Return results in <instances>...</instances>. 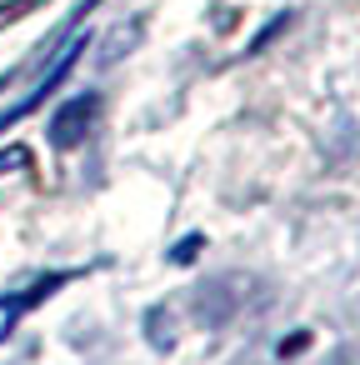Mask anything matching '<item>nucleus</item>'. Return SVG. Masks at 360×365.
<instances>
[{
  "label": "nucleus",
  "mask_w": 360,
  "mask_h": 365,
  "mask_svg": "<svg viewBox=\"0 0 360 365\" xmlns=\"http://www.w3.org/2000/svg\"><path fill=\"white\" fill-rule=\"evenodd\" d=\"M86 46H91V31H86V36H71V41L61 46V56H56V61H51V71L36 81V91H26L11 110H0V135H6L11 125H21L26 115H36V110H41V106H46V101L66 86V76H71V71H76V61L86 56Z\"/></svg>",
  "instance_id": "obj_1"
},
{
  "label": "nucleus",
  "mask_w": 360,
  "mask_h": 365,
  "mask_svg": "<svg viewBox=\"0 0 360 365\" xmlns=\"http://www.w3.org/2000/svg\"><path fill=\"white\" fill-rule=\"evenodd\" d=\"M96 115H101V91H76L71 101H61V106L51 110V120H46V145L61 150V155L76 150V145H86Z\"/></svg>",
  "instance_id": "obj_2"
},
{
  "label": "nucleus",
  "mask_w": 360,
  "mask_h": 365,
  "mask_svg": "<svg viewBox=\"0 0 360 365\" xmlns=\"http://www.w3.org/2000/svg\"><path fill=\"white\" fill-rule=\"evenodd\" d=\"M76 280H86V270L81 265H71V270H46V275H36L31 285H21V290H6L0 295V335H11L36 305H46L56 290H66V285H76Z\"/></svg>",
  "instance_id": "obj_3"
},
{
  "label": "nucleus",
  "mask_w": 360,
  "mask_h": 365,
  "mask_svg": "<svg viewBox=\"0 0 360 365\" xmlns=\"http://www.w3.org/2000/svg\"><path fill=\"white\" fill-rule=\"evenodd\" d=\"M200 250H205V230H190V235H180V240L165 250V260H170V265H195Z\"/></svg>",
  "instance_id": "obj_4"
},
{
  "label": "nucleus",
  "mask_w": 360,
  "mask_h": 365,
  "mask_svg": "<svg viewBox=\"0 0 360 365\" xmlns=\"http://www.w3.org/2000/svg\"><path fill=\"white\" fill-rule=\"evenodd\" d=\"M290 21H295V16H290V11H280V16H275V21H270V26H265V31H260V36L245 46V56H260V51H265V46H270L280 31H290Z\"/></svg>",
  "instance_id": "obj_5"
},
{
  "label": "nucleus",
  "mask_w": 360,
  "mask_h": 365,
  "mask_svg": "<svg viewBox=\"0 0 360 365\" xmlns=\"http://www.w3.org/2000/svg\"><path fill=\"white\" fill-rule=\"evenodd\" d=\"M300 350H310V330H295L290 340H280V345H275V355H280V360H290V355H300Z\"/></svg>",
  "instance_id": "obj_6"
}]
</instances>
